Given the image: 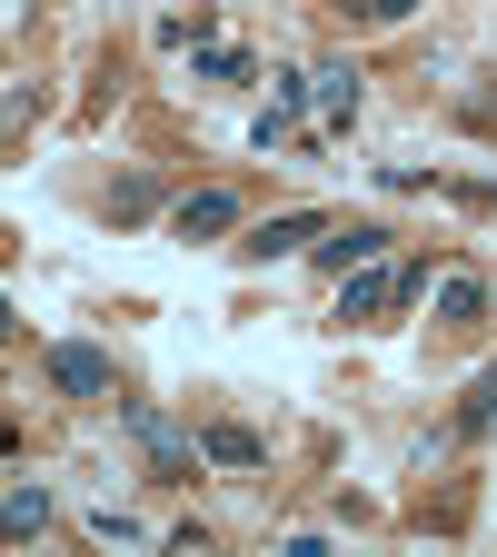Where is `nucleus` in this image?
<instances>
[{"mask_svg":"<svg viewBox=\"0 0 497 557\" xmlns=\"http://www.w3.org/2000/svg\"><path fill=\"white\" fill-rule=\"evenodd\" d=\"M418 289H428V269H359V278H338V319H388L398 299H418Z\"/></svg>","mask_w":497,"mask_h":557,"instance_id":"nucleus-1","label":"nucleus"},{"mask_svg":"<svg viewBox=\"0 0 497 557\" xmlns=\"http://www.w3.org/2000/svg\"><path fill=\"white\" fill-rule=\"evenodd\" d=\"M319 239H328L319 209H278V220H259V230L239 239V259H249V269H269V259H299V249H319Z\"/></svg>","mask_w":497,"mask_h":557,"instance_id":"nucleus-2","label":"nucleus"},{"mask_svg":"<svg viewBox=\"0 0 497 557\" xmlns=\"http://www.w3.org/2000/svg\"><path fill=\"white\" fill-rule=\"evenodd\" d=\"M239 230V189H179V209H170V239H229Z\"/></svg>","mask_w":497,"mask_h":557,"instance_id":"nucleus-3","label":"nucleus"},{"mask_svg":"<svg viewBox=\"0 0 497 557\" xmlns=\"http://www.w3.org/2000/svg\"><path fill=\"white\" fill-rule=\"evenodd\" d=\"M120 418H129V438L150 448V468H160V478H189V458H199V448H189V438L170 429V418H160L150 398H120Z\"/></svg>","mask_w":497,"mask_h":557,"instance_id":"nucleus-4","label":"nucleus"},{"mask_svg":"<svg viewBox=\"0 0 497 557\" xmlns=\"http://www.w3.org/2000/svg\"><path fill=\"white\" fill-rule=\"evenodd\" d=\"M40 369H50V388H70V398H110V359H100L90 338H60Z\"/></svg>","mask_w":497,"mask_h":557,"instance_id":"nucleus-5","label":"nucleus"},{"mask_svg":"<svg viewBox=\"0 0 497 557\" xmlns=\"http://www.w3.org/2000/svg\"><path fill=\"white\" fill-rule=\"evenodd\" d=\"M309 110H319V129H348V120H359V70H348V60H319L309 70Z\"/></svg>","mask_w":497,"mask_h":557,"instance_id":"nucleus-6","label":"nucleus"},{"mask_svg":"<svg viewBox=\"0 0 497 557\" xmlns=\"http://www.w3.org/2000/svg\"><path fill=\"white\" fill-rule=\"evenodd\" d=\"M378 249H388V230H378V220H348V230H328V239H319V269H328V278H348V269H369Z\"/></svg>","mask_w":497,"mask_h":557,"instance_id":"nucleus-7","label":"nucleus"},{"mask_svg":"<svg viewBox=\"0 0 497 557\" xmlns=\"http://www.w3.org/2000/svg\"><path fill=\"white\" fill-rule=\"evenodd\" d=\"M199 458H220V468H259V458H269V438H259V429H239V418H209V429H199Z\"/></svg>","mask_w":497,"mask_h":557,"instance_id":"nucleus-8","label":"nucleus"},{"mask_svg":"<svg viewBox=\"0 0 497 557\" xmlns=\"http://www.w3.org/2000/svg\"><path fill=\"white\" fill-rule=\"evenodd\" d=\"M428 309H438L448 329H477V319H487V278H468V269H448V278H438V289H428Z\"/></svg>","mask_w":497,"mask_h":557,"instance_id":"nucleus-9","label":"nucleus"},{"mask_svg":"<svg viewBox=\"0 0 497 557\" xmlns=\"http://www.w3.org/2000/svg\"><path fill=\"white\" fill-rule=\"evenodd\" d=\"M487 429H497V369H477V379H468V398H458V438L477 448Z\"/></svg>","mask_w":497,"mask_h":557,"instance_id":"nucleus-10","label":"nucleus"},{"mask_svg":"<svg viewBox=\"0 0 497 557\" xmlns=\"http://www.w3.org/2000/svg\"><path fill=\"white\" fill-rule=\"evenodd\" d=\"M0 528H11V537H40V528H50V498H40L30 478H11V498H0Z\"/></svg>","mask_w":497,"mask_h":557,"instance_id":"nucleus-11","label":"nucleus"},{"mask_svg":"<svg viewBox=\"0 0 497 557\" xmlns=\"http://www.w3.org/2000/svg\"><path fill=\"white\" fill-rule=\"evenodd\" d=\"M150 209H160V180H150V170H129V180L110 189V220H150Z\"/></svg>","mask_w":497,"mask_h":557,"instance_id":"nucleus-12","label":"nucleus"},{"mask_svg":"<svg viewBox=\"0 0 497 557\" xmlns=\"http://www.w3.org/2000/svg\"><path fill=\"white\" fill-rule=\"evenodd\" d=\"M408 11H418V0H338L348 30H388V21H408Z\"/></svg>","mask_w":497,"mask_h":557,"instance_id":"nucleus-13","label":"nucleus"},{"mask_svg":"<svg viewBox=\"0 0 497 557\" xmlns=\"http://www.w3.org/2000/svg\"><path fill=\"white\" fill-rule=\"evenodd\" d=\"M199 81H249V50H229V40H209V50H199Z\"/></svg>","mask_w":497,"mask_h":557,"instance_id":"nucleus-14","label":"nucleus"}]
</instances>
